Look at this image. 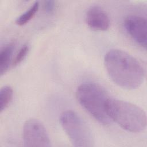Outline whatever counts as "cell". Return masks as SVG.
Listing matches in <instances>:
<instances>
[{
  "label": "cell",
  "mask_w": 147,
  "mask_h": 147,
  "mask_svg": "<svg viewBox=\"0 0 147 147\" xmlns=\"http://www.w3.org/2000/svg\"><path fill=\"white\" fill-rule=\"evenodd\" d=\"M13 91L9 86H5L1 88L0 91V111L5 110L13 99Z\"/></svg>",
  "instance_id": "30bf717a"
},
{
  "label": "cell",
  "mask_w": 147,
  "mask_h": 147,
  "mask_svg": "<svg viewBox=\"0 0 147 147\" xmlns=\"http://www.w3.org/2000/svg\"><path fill=\"white\" fill-rule=\"evenodd\" d=\"M25 146L49 147L51 140L46 128L38 119L31 118L24 123L22 133Z\"/></svg>",
  "instance_id": "5b68a950"
},
{
  "label": "cell",
  "mask_w": 147,
  "mask_h": 147,
  "mask_svg": "<svg viewBox=\"0 0 147 147\" xmlns=\"http://www.w3.org/2000/svg\"><path fill=\"white\" fill-rule=\"evenodd\" d=\"M125 28L133 40L146 48L147 44V22L145 18L136 15L127 16L124 21Z\"/></svg>",
  "instance_id": "8992f818"
},
{
  "label": "cell",
  "mask_w": 147,
  "mask_h": 147,
  "mask_svg": "<svg viewBox=\"0 0 147 147\" xmlns=\"http://www.w3.org/2000/svg\"><path fill=\"white\" fill-rule=\"evenodd\" d=\"M106 111L112 121L128 131L140 133L146 128L145 112L131 103L109 98L106 103Z\"/></svg>",
  "instance_id": "7a4b0ae2"
},
{
  "label": "cell",
  "mask_w": 147,
  "mask_h": 147,
  "mask_svg": "<svg viewBox=\"0 0 147 147\" xmlns=\"http://www.w3.org/2000/svg\"><path fill=\"white\" fill-rule=\"evenodd\" d=\"M60 122L74 146H94V137L90 129L76 113L71 110L63 112L60 117Z\"/></svg>",
  "instance_id": "277c9868"
},
{
  "label": "cell",
  "mask_w": 147,
  "mask_h": 147,
  "mask_svg": "<svg viewBox=\"0 0 147 147\" xmlns=\"http://www.w3.org/2000/svg\"><path fill=\"white\" fill-rule=\"evenodd\" d=\"M14 49V44L10 43L2 48L0 52V74H5L10 67L12 55Z\"/></svg>",
  "instance_id": "ba28073f"
},
{
  "label": "cell",
  "mask_w": 147,
  "mask_h": 147,
  "mask_svg": "<svg viewBox=\"0 0 147 147\" xmlns=\"http://www.w3.org/2000/svg\"><path fill=\"white\" fill-rule=\"evenodd\" d=\"M76 96L79 104L98 122L104 125L111 123L106 111L110 97L101 86L92 82L82 83L78 87Z\"/></svg>",
  "instance_id": "3957f363"
},
{
  "label": "cell",
  "mask_w": 147,
  "mask_h": 147,
  "mask_svg": "<svg viewBox=\"0 0 147 147\" xmlns=\"http://www.w3.org/2000/svg\"><path fill=\"white\" fill-rule=\"evenodd\" d=\"M29 50V47L28 44L24 45L20 49L13 62V65H17L20 64L27 56Z\"/></svg>",
  "instance_id": "8fae6325"
},
{
  "label": "cell",
  "mask_w": 147,
  "mask_h": 147,
  "mask_svg": "<svg viewBox=\"0 0 147 147\" xmlns=\"http://www.w3.org/2000/svg\"><path fill=\"white\" fill-rule=\"evenodd\" d=\"M39 2H35L26 11L20 15L16 20V22L18 25L22 26L27 24L35 16L39 8Z\"/></svg>",
  "instance_id": "9c48e42d"
},
{
  "label": "cell",
  "mask_w": 147,
  "mask_h": 147,
  "mask_svg": "<svg viewBox=\"0 0 147 147\" xmlns=\"http://www.w3.org/2000/svg\"><path fill=\"white\" fill-rule=\"evenodd\" d=\"M56 3L54 1H45L44 2V9L48 13H52L55 11Z\"/></svg>",
  "instance_id": "7c38bea8"
},
{
  "label": "cell",
  "mask_w": 147,
  "mask_h": 147,
  "mask_svg": "<svg viewBox=\"0 0 147 147\" xmlns=\"http://www.w3.org/2000/svg\"><path fill=\"white\" fill-rule=\"evenodd\" d=\"M104 63L111 79L123 88L136 89L144 82L145 71L142 64L123 51H109L105 55Z\"/></svg>",
  "instance_id": "6da1fadb"
},
{
  "label": "cell",
  "mask_w": 147,
  "mask_h": 147,
  "mask_svg": "<svg viewBox=\"0 0 147 147\" xmlns=\"http://www.w3.org/2000/svg\"><path fill=\"white\" fill-rule=\"evenodd\" d=\"M85 20L87 25L95 30L105 31L110 27V21L108 14L99 6H91L86 13Z\"/></svg>",
  "instance_id": "52a82bcc"
}]
</instances>
